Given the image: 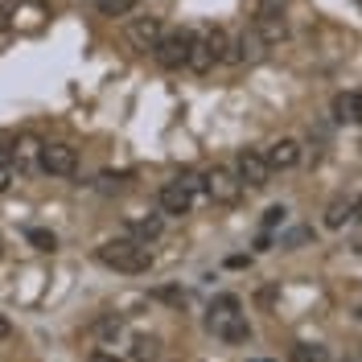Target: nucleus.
Listing matches in <instances>:
<instances>
[{"label": "nucleus", "instance_id": "obj_1", "mask_svg": "<svg viewBox=\"0 0 362 362\" xmlns=\"http://www.w3.org/2000/svg\"><path fill=\"white\" fill-rule=\"evenodd\" d=\"M206 325L214 329V338L226 341V346H243L251 338V325H247V313H243V300L239 296H214L210 300V317H206Z\"/></svg>", "mask_w": 362, "mask_h": 362}, {"label": "nucleus", "instance_id": "obj_2", "mask_svg": "<svg viewBox=\"0 0 362 362\" xmlns=\"http://www.w3.org/2000/svg\"><path fill=\"white\" fill-rule=\"evenodd\" d=\"M95 255H99V264H107L115 272H128V276H140V272L153 268V251H148V243H140V239H112V243H103Z\"/></svg>", "mask_w": 362, "mask_h": 362}, {"label": "nucleus", "instance_id": "obj_3", "mask_svg": "<svg viewBox=\"0 0 362 362\" xmlns=\"http://www.w3.org/2000/svg\"><path fill=\"white\" fill-rule=\"evenodd\" d=\"M189 45H194V33H189V29H165L153 54H157V62L165 70H177V66H185V58H189Z\"/></svg>", "mask_w": 362, "mask_h": 362}, {"label": "nucleus", "instance_id": "obj_4", "mask_svg": "<svg viewBox=\"0 0 362 362\" xmlns=\"http://www.w3.org/2000/svg\"><path fill=\"white\" fill-rule=\"evenodd\" d=\"M235 177L243 181L247 189H264V185L272 181V165L264 160L259 148H243V153L235 157Z\"/></svg>", "mask_w": 362, "mask_h": 362}, {"label": "nucleus", "instance_id": "obj_5", "mask_svg": "<svg viewBox=\"0 0 362 362\" xmlns=\"http://www.w3.org/2000/svg\"><path fill=\"white\" fill-rule=\"evenodd\" d=\"M202 185H206V194H210L214 202H223V206H235L239 194H243V181L235 177L230 169H223V165H214V169L202 177Z\"/></svg>", "mask_w": 362, "mask_h": 362}, {"label": "nucleus", "instance_id": "obj_6", "mask_svg": "<svg viewBox=\"0 0 362 362\" xmlns=\"http://www.w3.org/2000/svg\"><path fill=\"white\" fill-rule=\"evenodd\" d=\"M160 21L157 17H132V21L124 25V42L132 45L136 54H148V49H157V42H160Z\"/></svg>", "mask_w": 362, "mask_h": 362}, {"label": "nucleus", "instance_id": "obj_7", "mask_svg": "<svg viewBox=\"0 0 362 362\" xmlns=\"http://www.w3.org/2000/svg\"><path fill=\"white\" fill-rule=\"evenodd\" d=\"M37 165H42L49 177H70V173L78 169V153H74L70 144H42Z\"/></svg>", "mask_w": 362, "mask_h": 362}, {"label": "nucleus", "instance_id": "obj_8", "mask_svg": "<svg viewBox=\"0 0 362 362\" xmlns=\"http://www.w3.org/2000/svg\"><path fill=\"white\" fill-rule=\"evenodd\" d=\"M255 37L264 45H280L288 37V21H284V13H255Z\"/></svg>", "mask_w": 362, "mask_h": 362}, {"label": "nucleus", "instance_id": "obj_9", "mask_svg": "<svg viewBox=\"0 0 362 362\" xmlns=\"http://www.w3.org/2000/svg\"><path fill=\"white\" fill-rule=\"evenodd\" d=\"M264 160H268L272 169H296L300 165V144H296L293 136H280L276 144H268V153H264Z\"/></svg>", "mask_w": 362, "mask_h": 362}, {"label": "nucleus", "instance_id": "obj_10", "mask_svg": "<svg viewBox=\"0 0 362 362\" xmlns=\"http://www.w3.org/2000/svg\"><path fill=\"white\" fill-rule=\"evenodd\" d=\"M157 202L165 214H189V206H194V194L189 189H181L177 181H169V185H160Z\"/></svg>", "mask_w": 362, "mask_h": 362}, {"label": "nucleus", "instance_id": "obj_11", "mask_svg": "<svg viewBox=\"0 0 362 362\" xmlns=\"http://www.w3.org/2000/svg\"><path fill=\"white\" fill-rule=\"evenodd\" d=\"M334 119L338 124H362V95L358 90H338L334 95Z\"/></svg>", "mask_w": 362, "mask_h": 362}, {"label": "nucleus", "instance_id": "obj_12", "mask_svg": "<svg viewBox=\"0 0 362 362\" xmlns=\"http://www.w3.org/2000/svg\"><path fill=\"white\" fill-rule=\"evenodd\" d=\"M214 62H223L214 49H210V42L206 37H194V45H189V58H185V66L194 70V74H206V70H214Z\"/></svg>", "mask_w": 362, "mask_h": 362}, {"label": "nucleus", "instance_id": "obj_13", "mask_svg": "<svg viewBox=\"0 0 362 362\" xmlns=\"http://www.w3.org/2000/svg\"><path fill=\"white\" fill-rule=\"evenodd\" d=\"M128 230H132L140 243H153L160 235V218L157 214H136V218H128Z\"/></svg>", "mask_w": 362, "mask_h": 362}, {"label": "nucleus", "instance_id": "obj_14", "mask_svg": "<svg viewBox=\"0 0 362 362\" xmlns=\"http://www.w3.org/2000/svg\"><path fill=\"white\" fill-rule=\"evenodd\" d=\"M157 354H160V341L157 338H144V334H140V338L132 341V358L136 362H157Z\"/></svg>", "mask_w": 362, "mask_h": 362}, {"label": "nucleus", "instance_id": "obj_15", "mask_svg": "<svg viewBox=\"0 0 362 362\" xmlns=\"http://www.w3.org/2000/svg\"><path fill=\"white\" fill-rule=\"evenodd\" d=\"M95 4H99L103 17H128L136 8V0H95Z\"/></svg>", "mask_w": 362, "mask_h": 362}, {"label": "nucleus", "instance_id": "obj_16", "mask_svg": "<svg viewBox=\"0 0 362 362\" xmlns=\"http://www.w3.org/2000/svg\"><path fill=\"white\" fill-rule=\"evenodd\" d=\"M25 239H29L37 251H54V247H58V239H54L49 230H42V226H29V230H25Z\"/></svg>", "mask_w": 362, "mask_h": 362}, {"label": "nucleus", "instance_id": "obj_17", "mask_svg": "<svg viewBox=\"0 0 362 362\" xmlns=\"http://www.w3.org/2000/svg\"><path fill=\"white\" fill-rule=\"evenodd\" d=\"M346 218H350V202H329V210H325V226H346Z\"/></svg>", "mask_w": 362, "mask_h": 362}, {"label": "nucleus", "instance_id": "obj_18", "mask_svg": "<svg viewBox=\"0 0 362 362\" xmlns=\"http://www.w3.org/2000/svg\"><path fill=\"white\" fill-rule=\"evenodd\" d=\"M95 185H99V194H119V189L128 185V177H124V173H99Z\"/></svg>", "mask_w": 362, "mask_h": 362}, {"label": "nucleus", "instance_id": "obj_19", "mask_svg": "<svg viewBox=\"0 0 362 362\" xmlns=\"http://www.w3.org/2000/svg\"><path fill=\"white\" fill-rule=\"evenodd\" d=\"M309 239H313L309 226H293L288 235H280V247H300V243H309Z\"/></svg>", "mask_w": 362, "mask_h": 362}, {"label": "nucleus", "instance_id": "obj_20", "mask_svg": "<svg viewBox=\"0 0 362 362\" xmlns=\"http://www.w3.org/2000/svg\"><path fill=\"white\" fill-rule=\"evenodd\" d=\"M293 358H296V362H329L321 346H296V350H293Z\"/></svg>", "mask_w": 362, "mask_h": 362}, {"label": "nucleus", "instance_id": "obj_21", "mask_svg": "<svg viewBox=\"0 0 362 362\" xmlns=\"http://www.w3.org/2000/svg\"><path fill=\"white\" fill-rule=\"evenodd\" d=\"M153 296H157V300H165V305H173V309H181V305L189 300L181 288H153Z\"/></svg>", "mask_w": 362, "mask_h": 362}, {"label": "nucleus", "instance_id": "obj_22", "mask_svg": "<svg viewBox=\"0 0 362 362\" xmlns=\"http://www.w3.org/2000/svg\"><path fill=\"white\" fill-rule=\"evenodd\" d=\"M284 214H288L284 206H272L268 214H264V226H268V230H272V226H280V223H284Z\"/></svg>", "mask_w": 362, "mask_h": 362}, {"label": "nucleus", "instance_id": "obj_23", "mask_svg": "<svg viewBox=\"0 0 362 362\" xmlns=\"http://www.w3.org/2000/svg\"><path fill=\"white\" fill-rule=\"evenodd\" d=\"M177 185H181V189H189V194H194V189H202V177H198V173H181V177H177Z\"/></svg>", "mask_w": 362, "mask_h": 362}, {"label": "nucleus", "instance_id": "obj_24", "mask_svg": "<svg viewBox=\"0 0 362 362\" xmlns=\"http://www.w3.org/2000/svg\"><path fill=\"white\" fill-rule=\"evenodd\" d=\"M8 185H13V169H8V165H4V160H0V194H4V189H8Z\"/></svg>", "mask_w": 362, "mask_h": 362}, {"label": "nucleus", "instance_id": "obj_25", "mask_svg": "<svg viewBox=\"0 0 362 362\" xmlns=\"http://www.w3.org/2000/svg\"><path fill=\"white\" fill-rule=\"evenodd\" d=\"M87 362H119V358H115V354H107V350H90Z\"/></svg>", "mask_w": 362, "mask_h": 362}, {"label": "nucleus", "instance_id": "obj_26", "mask_svg": "<svg viewBox=\"0 0 362 362\" xmlns=\"http://www.w3.org/2000/svg\"><path fill=\"white\" fill-rule=\"evenodd\" d=\"M8 338H13V321L0 313V341H8Z\"/></svg>", "mask_w": 362, "mask_h": 362}, {"label": "nucleus", "instance_id": "obj_27", "mask_svg": "<svg viewBox=\"0 0 362 362\" xmlns=\"http://www.w3.org/2000/svg\"><path fill=\"white\" fill-rule=\"evenodd\" d=\"M350 218H362V198H358L354 206H350Z\"/></svg>", "mask_w": 362, "mask_h": 362}, {"label": "nucleus", "instance_id": "obj_28", "mask_svg": "<svg viewBox=\"0 0 362 362\" xmlns=\"http://www.w3.org/2000/svg\"><path fill=\"white\" fill-rule=\"evenodd\" d=\"M0 37H4V17H0Z\"/></svg>", "mask_w": 362, "mask_h": 362}, {"label": "nucleus", "instance_id": "obj_29", "mask_svg": "<svg viewBox=\"0 0 362 362\" xmlns=\"http://www.w3.org/2000/svg\"><path fill=\"white\" fill-rule=\"evenodd\" d=\"M251 362H268V358H251Z\"/></svg>", "mask_w": 362, "mask_h": 362}]
</instances>
